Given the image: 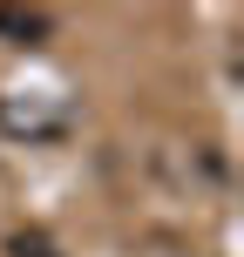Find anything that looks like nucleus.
I'll list each match as a JSON object with an SVG mask.
<instances>
[{
    "label": "nucleus",
    "mask_w": 244,
    "mask_h": 257,
    "mask_svg": "<svg viewBox=\"0 0 244 257\" xmlns=\"http://www.w3.org/2000/svg\"><path fill=\"white\" fill-rule=\"evenodd\" d=\"M54 34V14L48 7H0V41H7V48H41V41Z\"/></svg>",
    "instance_id": "1"
},
{
    "label": "nucleus",
    "mask_w": 244,
    "mask_h": 257,
    "mask_svg": "<svg viewBox=\"0 0 244 257\" xmlns=\"http://www.w3.org/2000/svg\"><path fill=\"white\" fill-rule=\"evenodd\" d=\"M7 250H14V257H61V250H54V244H48V237H27V230H21V237H14V244H7Z\"/></svg>",
    "instance_id": "2"
}]
</instances>
